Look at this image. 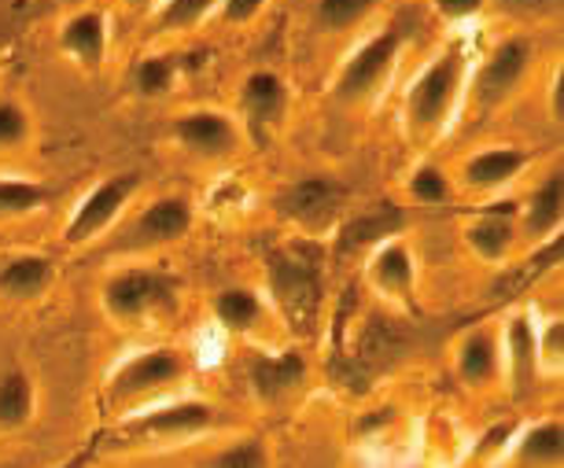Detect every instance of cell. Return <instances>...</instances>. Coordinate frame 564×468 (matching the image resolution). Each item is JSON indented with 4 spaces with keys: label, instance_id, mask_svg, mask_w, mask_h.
Segmentation results:
<instances>
[{
    "label": "cell",
    "instance_id": "obj_1",
    "mask_svg": "<svg viewBox=\"0 0 564 468\" xmlns=\"http://www.w3.org/2000/svg\"><path fill=\"white\" fill-rule=\"evenodd\" d=\"M468 67H473V48L465 37H454L413 74L410 89L402 92V126L413 144H432L451 130L462 115Z\"/></svg>",
    "mask_w": 564,
    "mask_h": 468
},
{
    "label": "cell",
    "instance_id": "obj_2",
    "mask_svg": "<svg viewBox=\"0 0 564 468\" xmlns=\"http://www.w3.org/2000/svg\"><path fill=\"white\" fill-rule=\"evenodd\" d=\"M265 281L276 314L289 322L295 333H311L322 311V248L314 237H306L289 248H276L265 254Z\"/></svg>",
    "mask_w": 564,
    "mask_h": 468
},
{
    "label": "cell",
    "instance_id": "obj_3",
    "mask_svg": "<svg viewBox=\"0 0 564 468\" xmlns=\"http://www.w3.org/2000/svg\"><path fill=\"white\" fill-rule=\"evenodd\" d=\"M410 30L402 23H388L347 52V59L339 63L333 78V100L344 108H366L384 92V85L395 78V67L406 52Z\"/></svg>",
    "mask_w": 564,
    "mask_h": 468
},
{
    "label": "cell",
    "instance_id": "obj_4",
    "mask_svg": "<svg viewBox=\"0 0 564 468\" xmlns=\"http://www.w3.org/2000/svg\"><path fill=\"white\" fill-rule=\"evenodd\" d=\"M188 380V358L177 347H144L133 358L115 366L108 380V410L111 413H137Z\"/></svg>",
    "mask_w": 564,
    "mask_h": 468
},
{
    "label": "cell",
    "instance_id": "obj_5",
    "mask_svg": "<svg viewBox=\"0 0 564 468\" xmlns=\"http://www.w3.org/2000/svg\"><path fill=\"white\" fill-rule=\"evenodd\" d=\"M531 59H535V48H531L528 37L498 41L480 63L468 67L462 111L476 122H484L487 115H495L502 104H509V97H517V89L524 85L528 70H531Z\"/></svg>",
    "mask_w": 564,
    "mask_h": 468
},
{
    "label": "cell",
    "instance_id": "obj_6",
    "mask_svg": "<svg viewBox=\"0 0 564 468\" xmlns=\"http://www.w3.org/2000/svg\"><path fill=\"white\" fill-rule=\"evenodd\" d=\"M181 292V281L166 270H148V265H126V270H115L100 289V303L104 314L111 317L115 325L122 328H137L152 317H163L174 311Z\"/></svg>",
    "mask_w": 564,
    "mask_h": 468
},
{
    "label": "cell",
    "instance_id": "obj_7",
    "mask_svg": "<svg viewBox=\"0 0 564 468\" xmlns=\"http://www.w3.org/2000/svg\"><path fill=\"white\" fill-rule=\"evenodd\" d=\"M137 188H141V174H137V170L111 174V177H104L100 185H93L89 193L78 199V207H74L67 229H63V240H67L70 248H85V243L100 240L104 232L126 215Z\"/></svg>",
    "mask_w": 564,
    "mask_h": 468
},
{
    "label": "cell",
    "instance_id": "obj_8",
    "mask_svg": "<svg viewBox=\"0 0 564 468\" xmlns=\"http://www.w3.org/2000/svg\"><path fill=\"white\" fill-rule=\"evenodd\" d=\"M218 410L204 399H174V402H152V406L130 413L122 421V435L141 443L159 439H188V435H204L215 428Z\"/></svg>",
    "mask_w": 564,
    "mask_h": 468
},
{
    "label": "cell",
    "instance_id": "obj_9",
    "mask_svg": "<svg viewBox=\"0 0 564 468\" xmlns=\"http://www.w3.org/2000/svg\"><path fill=\"white\" fill-rule=\"evenodd\" d=\"M344 204H347V188L328 174H306L300 181H292V185H284L281 196H276V210L292 226H300L306 237H317V232L333 226Z\"/></svg>",
    "mask_w": 564,
    "mask_h": 468
},
{
    "label": "cell",
    "instance_id": "obj_10",
    "mask_svg": "<svg viewBox=\"0 0 564 468\" xmlns=\"http://www.w3.org/2000/svg\"><path fill=\"white\" fill-rule=\"evenodd\" d=\"M289 81L276 70H251L240 81V130L251 144H270L289 119Z\"/></svg>",
    "mask_w": 564,
    "mask_h": 468
},
{
    "label": "cell",
    "instance_id": "obj_11",
    "mask_svg": "<svg viewBox=\"0 0 564 468\" xmlns=\"http://www.w3.org/2000/svg\"><path fill=\"white\" fill-rule=\"evenodd\" d=\"M170 137H174V144L185 148L188 155L210 159V163L237 155L243 144L240 122L232 119V115L215 111V108H196V111L177 115L174 126H170Z\"/></svg>",
    "mask_w": 564,
    "mask_h": 468
},
{
    "label": "cell",
    "instance_id": "obj_12",
    "mask_svg": "<svg viewBox=\"0 0 564 468\" xmlns=\"http://www.w3.org/2000/svg\"><path fill=\"white\" fill-rule=\"evenodd\" d=\"M196 210L193 199L185 196H159L148 207L137 210V218L130 221V229L122 232L119 248L126 251H148V248H166L177 243L193 232Z\"/></svg>",
    "mask_w": 564,
    "mask_h": 468
},
{
    "label": "cell",
    "instance_id": "obj_13",
    "mask_svg": "<svg viewBox=\"0 0 564 468\" xmlns=\"http://www.w3.org/2000/svg\"><path fill=\"white\" fill-rule=\"evenodd\" d=\"M502 377H509L517 399H531L539 391L542 369H539V325L528 311H517L502 325Z\"/></svg>",
    "mask_w": 564,
    "mask_h": 468
},
{
    "label": "cell",
    "instance_id": "obj_14",
    "mask_svg": "<svg viewBox=\"0 0 564 468\" xmlns=\"http://www.w3.org/2000/svg\"><path fill=\"white\" fill-rule=\"evenodd\" d=\"M520 204L517 199H495V204L480 207L473 215V221L465 226V243L468 251L476 254L480 262H506L509 251H513V243L520 237Z\"/></svg>",
    "mask_w": 564,
    "mask_h": 468
},
{
    "label": "cell",
    "instance_id": "obj_15",
    "mask_svg": "<svg viewBox=\"0 0 564 468\" xmlns=\"http://www.w3.org/2000/svg\"><path fill=\"white\" fill-rule=\"evenodd\" d=\"M366 276L372 292L391 303H413L417 295V254L402 237H388L372 248L366 262Z\"/></svg>",
    "mask_w": 564,
    "mask_h": 468
},
{
    "label": "cell",
    "instance_id": "obj_16",
    "mask_svg": "<svg viewBox=\"0 0 564 468\" xmlns=\"http://www.w3.org/2000/svg\"><path fill=\"white\" fill-rule=\"evenodd\" d=\"M111 48V23L104 8H82L63 19L59 26V52L85 74H97Z\"/></svg>",
    "mask_w": 564,
    "mask_h": 468
},
{
    "label": "cell",
    "instance_id": "obj_17",
    "mask_svg": "<svg viewBox=\"0 0 564 468\" xmlns=\"http://www.w3.org/2000/svg\"><path fill=\"white\" fill-rule=\"evenodd\" d=\"M454 372L473 391L495 388L502 380V336H498V328H468L454 347Z\"/></svg>",
    "mask_w": 564,
    "mask_h": 468
},
{
    "label": "cell",
    "instance_id": "obj_18",
    "mask_svg": "<svg viewBox=\"0 0 564 468\" xmlns=\"http://www.w3.org/2000/svg\"><path fill=\"white\" fill-rule=\"evenodd\" d=\"M531 166V152L520 144H495V148H484V152H473L465 159L462 166V181L465 188L480 196H495L509 188L513 181L524 174Z\"/></svg>",
    "mask_w": 564,
    "mask_h": 468
},
{
    "label": "cell",
    "instance_id": "obj_19",
    "mask_svg": "<svg viewBox=\"0 0 564 468\" xmlns=\"http://www.w3.org/2000/svg\"><path fill=\"white\" fill-rule=\"evenodd\" d=\"M56 281V262L37 251H19L0 262V295L12 303L41 300Z\"/></svg>",
    "mask_w": 564,
    "mask_h": 468
},
{
    "label": "cell",
    "instance_id": "obj_20",
    "mask_svg": "<svg viewBox=\"0 0 564 468\" xmlns=\"http://www.w3.org/2000/svg\"><path fill=\"white\" fill-rule=\"evenodd\" d=\"M215 317H218V325L232 336H259L276 317V311L262 292L240 289L237 284V289H221L215 295Z\"/></svg>",
    "mask_w": 564,
    "mask_h": 468
},
{
    "label": "cell",
    "instance_id": "obj_21",
    "mask_svg": "<svg viewBox=\"0 0 564 468\" xmlns=\"http://www.w3.org/2000/svg\"><path fill=\"white\" fill-rule=\"evenodd\" d=\"M561 221H564V174L561 170H550L546 177L539 181V188L531 193V199L520 207V232L531 237L535 243L561 237Z\"/></svg>",
    "mask_w": 564,
    "mask_h": 468
},
{
    "label": "cell",
    "instance_id": "obj_22",
    "mask_svg": "<svg viewBox=\"0 0 564 468\" xmlns=\"http://www.w3.org/2000/svg\"><path fill=\"white\" fill-rule=\"evenodd\" d=\"M561 461H564V428L557 417L531 424L513 446V468H561Z\"/></svg>",
    "mask_w": 564,
    "mask_h": 468
},
{
    "label": "cell",
    "instance_id": "obj_23",
    "mask_svg": "<svg viewBox=\"0 0 564 468\" xmlns=\"http://www.w3.org/2000/svg\"><path fill=\"white\" fill-rule=\"evenodd\" d=\"M37 410V388L26 369H4L0 372V428L15 432L34 421Z\"/></svg>",
    "mask_w": 564,
    "mask_h": 468
},
{
    "label": "cell",
    "instance_id": "obj_24",
    "mask_svg": "<svg viewBox=\"0 0 564 468\" xmlns=\"http://www.w3.org/2000/svg\"><path fill=\"white\" fill-rule=\"evenodd\" d=\"M402 210L395 204H372V207H361V215H355L344 226V248H377L380 240L388 237H399L402 229Z\"/></svg>",
    "mask_w": 564,
    "mask_h": 468
},
{
    "label": "cell",
    "instance_id": "obj_25",
    "mask_svg": "<svg viewBox=\"0 0 564 468\" xmlns=\"http://www.w3.org/2000/svg\"><path fill=\"white\" fill-rule=\"evenodd\" d=\"M218 15V0H159L152 4V26L159 34H185Z\"/></svg>",
    "mask_w": 564,
    "mask_h": 468
},
{
    "label": "cell",
    "instance_id": "obj_26",
    "mask_svg": "<svg viewBox=\"0 0 564 468\" xmlns=\"http://www.w3.org/2000/svg\"><path fill=\"white\" fill-rule=\"evenodd\" d=\"M48 185L30 177H15V174H0V221L8 218H26L34 210L48 207Z\"/></svg>",
    "mask_w": 564,
    "mask_h": 468
},
{
    "label": "cell",
    "instance_id": "obj_27",
    "mask_svg": "<svg viewBox=\"0 0 564 468\" xmlns=\"http://www.w3.org/2000/svg\"><path fill=\"white\" fill-rule=\"evenodd\" d=\"M181 78V67L174 56L166 52H152V56H141V63L133 67V89L141 92L144 100H163L174 92V85Z\"/></svg>",
    "mask_w": 564,
    "mask_h": 468
},
{
    "label": "cell",
    "instance_id": "obj_28",
    "mask_svg": "<svg viewBox=\"0 0 564 468\" xmlns=\"http://www.w3.org/2000/svg\"><path fill=\"white\" fill-rule=\"evenodd\" d=\"M380 0H314V26L325 34H344L377 12Z\"/></svg>",
    "mask_w": 564,
    "mask_h": 468
},
{
    "label": "cell",
    "instance_id": "obj_29",
    "mask_svg": "<svg viewBox=\"0 0 564 468\" xmlns=\"http://www.w3.org/2000/svg\"><path fill=\"white\" fill-rule=\"evenodd\" d=\"M300 380H303V361L292 355H265L254 366V388H259L262 399H281Z\"/></svg>",
    "mask_w": 564,
    "mask_h": 468
},
{
    "label": "cell",
    "instance_id": "obj_30",
    "mask_svg": "<svg viewBox=\"0 0 564 468\" xmlns=\"http://www.w3.org/2000/svg\"><path fill=\"white\" fill-rule=\"evenodd\" d=\"M410 199L421 207H443L451 199V177L443 174L435 163H421L417 170L410 174Z\"/></svg>",
    "mask_w": 564,
    "mask_h": 468
},
{
    "label": "cell",
    "instance_id": "obj_31",
    "mask_svg": "<svg viewBox=\"0 0 564 468\" xmlns=\"http://www.w3.org/2000/svg\"><path fill=\"white\" fill-rule=\"evenodd\" d=\"M270 465H273L270 446L259 435H248V439L226 446V450H218L207 461V468H270Z\"/></svg>",
    "mask_w": 564,
    "mask_h": 468
},
{
    "label": "cell",
    "instance_id": "obj_32",
    "mask_svg": "<svg viewBox=\"0 0 564 468\" xmlns=\"http://www.w3.org/2000/svg\"><path fill=\"white\" fill-rule=\"evenodd\" d=\"M30 141V111L15 97H0V148H19Z\"/></svg>",
    "mask_w": 564,
    "mask_h": 468
},
{
    "label": "cell",
    "instance_id": "obj_33",
    "mask_svg": "<svg viewBox=\"0 0 564 468\" xmlns=\"http://www.w3.org/2000/svg\"><path fill=\"white\" fill-rule=\"evenodd\" d=\"M535 347H539V369L557 377L561 366H564V322H561V317H553V322L539 325Z\"/></svg>",
    "mask_w": 564,
    "mask_h": 468
},
{
    "label": "cell",
    "instance_id": "obj_34",
    "mask_svg": "<svg viewBox=\"0 0 564 468\" xmlns=\"http://www.w3.org/2000/svg\"><path fill=\"white\" fill-rule=\"evenodd\" d=\"M487 8V0H432V12L451 26H462V23H473L480 19Z\"/></svg>",
    "mask_w": 564,
    "mask_h": 468
},
{
    "label": "cell",
    "instance_id": "obj_35",
    "mask_svg": "<svg viewBox=\"0 0 564 468\" xmlns=\"http://www.w3.org/2000/svg\"><path fill=\"white\" fill-rule=\"evenodd\" d=\"M262 8H265V0H218V19L229 26H243V23H251Z\"/></svg>",
    "mask_w": 564,
    "mask_h": 468
},
{
    "label": "cell",
    "instance_id": "obj_36",
    "mask_svg": "<svg viewBox=\"0 0 564 468\" xmlns=\"http://www.w3.org/2000/svg\"><path fill=\"white\" fill-rule=\"evenodd\" d=\"M509 439H513V424H498V428H491L480 439V450H476V454H484V457L487 454H502Z\"/></svg>",
    "mask_w": 564,
    "mask_h": 468
},
{
    "label": "cell",
    "instance_id": "obj_37",
    "mask_svg": "<svg viewBox=\"0 0 564 468\" xmlns=\"http://www.w3.org/2000/svg\"><path fill=\"white\" fill-rule=\"evenodd\" d=\"M564 70L557 67L553 70V81H550V115H553V122H561V115H564Z\"/></svg>",
    "mask_w": 564,
    "mask_h": 468
},
{
    "label": "cell",
    "instance_id": "obj_38",
    "mask_svg": "<svg viewBox=\"0 0 564 468\" xmlns=\"http://www.w3.org/2000/svg\"><path fill=\"white\" fill-rule=\"evenodd\" d=\"M506 8H517V12H528V15H542V12H553L561 0H502Z\"/></svg>",
    "mask_w": 564,
    "mask_h": 468
},
{
    "label": "cell",
    "instance_id": "obj_39",
    "mask_svg": "<svg viewBox=\"0 0 564 468\" xmlns=\"http://www.w3.org/2000/svg\"><path fill=\"white\" fill-rule=\"evenodd\" d=\"M126 4H130V8H152L155 0H126Z\"/></svg>",
    "mask_w": 564,
    "mask_h": 468
},
{
    "label": "cell",
    "instance_id": "obj_40",
    "mask_svg": "<svg viewBox=\"0 0 564 468\" xmlns=\"http://www.w3.org/2000/svg\"><path fill=\"white\" fill-rule=\"evenodd\" d=\"M0 468H12V465H0Z\"/></svg>",
    "mask_w": 564,
    "mask_h": 468
}]
</instances>
